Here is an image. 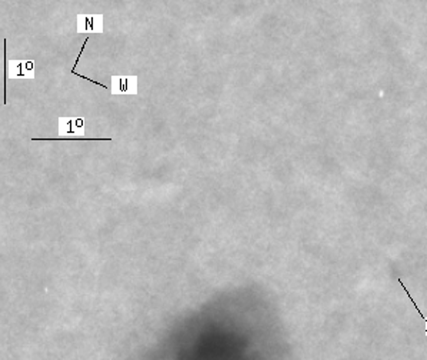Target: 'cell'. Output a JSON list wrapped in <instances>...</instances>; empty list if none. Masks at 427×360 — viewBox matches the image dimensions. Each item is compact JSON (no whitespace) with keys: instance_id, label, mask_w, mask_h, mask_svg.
Wrapping results in <instances>:
<instances>
[{"instance_id":"6da1fadb","label":"cell","mask_w":427,"mask_h":360,"mask_svg":"<svg viewBox=\"0 0 427 360\" xmlns=\"http://www.w3.org/2000/svg\"><path fill=\"white\" fill-rule=\"evenodd\" d=\"M135 77H113V93H133L135 92Z\"/></svg>"},{"instance_id":"3957f363","label":"cell","mask_w":427,"mask_h":360,"mask_svg":"<svg viewBox=\"0 0 427 360\" xmlns=\"http://www.w3.org/2000/svg\"><path fill=\"white\" fill-rule=\"evenodd\" d=\"M83 129V119H60L62 133H77Z\"/></svg>"},{"instance_id":"7a4b0ae2","label":"cell","mask_w":427,"mask_h":360,"mask_svg":"<svg viewBox=\"0 0 427 360\" xmlns=\"http://www.w3.org/2000/svg\"><path fill=\"white\" fill-rule=\"evenodd\" d=\"M100 26V16H79V32H96Z\"/></svg>"},{"instance_id":"5b68a950","label":"cell","mask_w":427,"mask_h":360,"mask_svg":"<svg viewBox=\"0 0 427 360\" xmlns=\"http://www.w3.org/2000/svg\"><path fill=\"white\" fill-rule=\"evenodd\" d=\"M399 282H400V285H402V286H403V289H405V292H406V295H407V296L410 297V300H412V303H413V305H415V307H416L417 313H419V315H420V316H422V318L425 319V320H426V323H427V318H426V316H425V315H423V313H422V312H420V309H419V307H417V303H416V302H415V299H413V297H412V295H410V293H409V292H407V290H406V286H405V285H403V282H402V280H399ZM426 335H427V330H426Z\"/></svg>"},{"instance_id":"277c9868","label":"cell","mask_w":427,"mask_h":360,"mask_svg":"<svg viewBox=\"0 0 427 360\" xmlns=\"http://www.w3.org/2000/svg\"><path fill=\"white\" fill-rule=\"evenodd\" d=\"M32 62H10L11 77H23L32 72Z\"/></svg>"}]
</instances>
